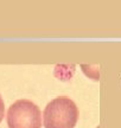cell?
I'll use <instances>...</instances> for the list:
<instances>
[{
    "label": "cell",
    "mask_w": 121,
    "mask_h": 128,
    "mask_svg": "<svg viewBox=\"0 0 121 128\" xmlns=\"http://www.w3.org/2000/svg\"><path fill=\"white\" fill-rule=\"evenodd\" d=\"M4 116H5V103L1 95H0V122L4 120Z\"/></svg>",
    "instance_id": "3"
},
{
    "label": "cell",
    "mask_w": 121,
    "mask_h": 128,
    "mask_svg": "<svg viewBox=\"0 0 121 128\" xmlns=\"http://www.w3.org/2000/svg\"><path fill=\"white\" fill-rule=\"evenodd\" d=\"M78 120V108L66 96H58L46 104L43 112L44 128H75Z\"/></svg>",
    "instance_id": "1"
},
{
    "label": "cell",
    "mask_w": 121,
    "mask_h": 128,
    "mask_svg": "<svg viewBox=\"0 0 121 128\" xmlns=\"http://www.w3.org/2000/svg\"><path fill=\"white\" fill-rule=\"evenodd\" d=\"M8 128H42V112L30 100H18L11 104L6 115Z\"/></svg>",
    "instance_id": "2"
}]
</instances>
